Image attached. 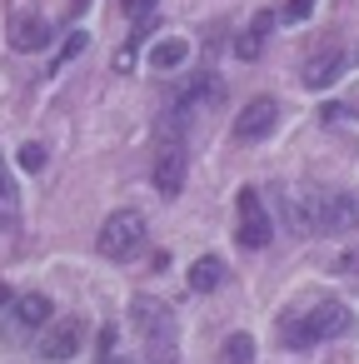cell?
Listing matches in <instances>:
<instances>
[{
	"label": "cell",
	"instance_id": "1",
	"mask_svg": "<svg viewBox=\"0 0 359 364\" xmlns=\"http://www.w3.org/2000/svg\"><path fill=\"white\" fill-rule=\"evenodd\" d=\"M349 329H354L349 309H344L339 299H324V304H314L304 319H294V324L284 329V349H309V344H319V339H344Z\"/></svg>",
	"mask_w": 359,
	"mask_h": 364
},
{
	"label": "cell",
	"instance_id": "2",
	"mask_svg": "<svg viewBox=\"0 0 359 364\" xmlns=\"http://www.w3.org/2000/svg\"><path fill=\"white\" fill-rule=\"evenodd\" d=\"M145 235H150V225H145V215L140 210H115L105 225H100V255L105 259H130L140 245H145Z\"/></svg>",
	"mask_w": 359,
	"mask_h": 364
},
{
	"label": "cell",
	"instance_id": "3",
	"mask_svg": "<svg viewBox=\"0 0 359 364\" xmlns=\"http://www.w3.org/2000/svg\"><path fill=\"white\" fill-rule=\"evenodd\" d=\"M235 245L240 250H264L269 245V235H274V225H269V210L259 205V195L245 185L240 195H235Z\"/></svg>",
	"mask_w": 359,
	"mask_h": 364
},
{
	"label": "cell",
	"instance_id": "4",
	"mask_svg": "<svg viewBox=\"0 0 359 364\" xmlns=\"http://www.w3.org/2000/svg\"><path fill=\"white\" fill-rule=\"evenodd\" d=\"M130 324H135V334H140L145 344L175 339V314H170V304H160V299H150V294H135V299H130Z\"/></svg>",
	"mask_w": 359,
	"mask_h": 364
},
{
	"label": "cell",
	"instance_id": "5",
	"mask_svg": "<svg viewBox=\"0 0 359 364\" xmlns=\"http://www.w3.org/2000/svg\"><path fill=\"white\" fill-rule=\"evenodd\" d=\"M319 185H284V225L294 235H319Z\"/></svg>",
	"mask_w": 359,
	"mask_h": 364
},
{
	"label": "cell",
	"instance_id": "6",
	"mask_svg": "<svg viewBox=\"0 0 359 364\" xmlns=\"http://www.w3.org/2000/svg\"><path fill=\"white\" fill-rule=\"evenodd\" d=\"M344 230H359V195L324 190L319 195V235H344Z\"/></svg>",
	"mask_w": 359,
	"mask_h": 364
},
{
	"label": "cell",
	"instance_id": "7",
	"mask_svg": "<svg viewBox=\"0 0 359 364\" xmlns=\"http://www.w3.org/2000/svg\"><path fill=\"white\" fill-rule=\"evenodd\" d=\"M155 190H160L165 200H175V195L185 190V145H180V135L165 140L160 155H155Z\"/></svg>",
	"mask_w": 359,
	"mask_h": 364
},
{
	"label": "cell",
	"instance_id": "8",
	"mask_svg": "<svg viewBox=\"0 0 359 364\" xmlns=\"http://www.w3.org/2000/svg\"><path fill=\"white\" fill-rule=\"evenodd\" d=\"M344 70H349V50L324 46V50H314V55L304 60V85H309V90H329Z\"/></svg>",
	"mask_w": 359,
	"mask_h": 364
},
{
	"label": "cell",
	"instance_id": "9",
	"mask_svg": "<svg viewBox=\"0 0 359 364\" xmlns=\"http://www.w3.org/2000/svg\"><path fill=\"white\" fill-rule=\"evenodd\" d=\"M274 125H279V105L259 95V100H250V105L240 110V120H235V140H245V145H250V140H264Z\"/></svg>",
	"mask_w": 359,
	"mask_h": 364
},
{
	"label": "cell",
	"instance_id": "10",
	"mask_svg": "<svg viewBox=\"0 0 359 364\" xmlns=\"http://www.w3.org/2000/svg\"><path fill=\"white\" fill-rule=\"evenodd\" d=\"M80 339H85V334H80V324H75V319H60L55 329H45V334H41V344H36V349H41V359L60 364V359H75V354H80Z\"/></svg>",
	"mask_w": 359,
	"mask_h": 364
},
{
	"label": "cell",
	"instance_id": "11",
	"mask_svg": "<svg viewBox=\"0 0 359 364\" xmlns=\"http://www.w3.org/2000/svg\"><path fill=\"white\" fill-rule=\"evenodd\" d=\"M11 46H16V50H45V46H50V26H45L41 16L21 11V16L11 21Z\"/></svg>",
	"mask_w": 359,
	"mask_h": 364
},
{
	"label": "cell",
	"instance_id": "12",
	"mask_svg": "<svg viewBox=\"0 0 359 364\" xmlns=\"http://www.w3.org/2000/svg\"><path fill=\"white\" fill-rule=\"evenodd\" d=\"M50 324V299L45 294H21L16 309H11V329H41Z\"/></svg>",
	"mask_w": 359,
	"mask_h": 364
},
{
	"label": "cell",
	"instance_id": "13",
	"mask_svg": "<svg viewBox=\"0 0 359 364\" xmlns=\"http://www.w3.org/2000/svg\"><path fill=\"white\" fill-rule=\"evenodd\" d=\"M190 60V41L185 36H165V41H155V50H150V65L155 70H180Z\"/></svg>",
	"mask_w": 359,
	"mask_h": 364
},
{
	"label": "cell",
	"instance_id": "14",
	"mask_svg": "<svg viewBox=\"0 0 359 364\" xmlns=\"http://www.w3.org/2000/svg\"><path fill=\"white\" fill-rule=\"evenodd\" d=\"M220 284H225V264H220L215 255H205V259H195V264H190V289L210 294V289H220Z\"/></svg>",
	"mask_w": 359,
	"mask_h": 364
},
{
	"label": "cell",
	"instance_id": "15",
	"mask_svg": "<svg viewBox=\"0 0 359 364\" xmlns=\"http://www.w3.org/2000/svg\"><path fill=\"white\" fill-rule=\"evenodd\" d=\"M269 26H274V16H254V21H250V31H245V36H240V46H235V50H240V60H254V55L264 50Z\"/></svg>",
	"mask_w": 359,
	"mask_h": 364
},
{
	"label": "cell",
	"instance_id": "16",
	"mask_svg": "<svg viewBox=\"0 0 359 364\" xmlns=\"http://www.w3.org/2000/svg\"><path fill=\"white\" fill-rule=\"evenodd\" d=\"M220 354H225V364H254V339L250 334H230Z\"/></svg>",
	"mask_w": 359,
	"mask_h": 364
},
{
	"label": "cell",
	"instance_id": "17",
	"mask_svg": "<svg viewBox=\"0 0 359 364\" xmlns=\"http://www.w3.org/2000/svg\"><path fill=\"white\" fill-rule=\"evenodd\" d=\"M155 6H160V0H125V16L135 21V31H150L155 26Z\"/></svg>",
	"mask_w": 359,
	"mask_h": 364
},
{
	"label": "cell",
	"instance_id": "18",
	"mask_svg": "<svg viewBox=\"0 0 359 364\" xmlns=\"http://www.w3.org/2000/svg\"><path fill=\"white\" fill-rule=\"evenodd\" d=\"M145 364H180V349H175V339L145 344Z\"/></svg>",
	"mask_w": 359,
	"mask_h": 364
},
{
	"label": "cell",
	"instance_id": "19",
	"mask_svg": "<svg viewBox=\"0 0 359 364\" xmlns=\"http://www.w3.org/2000/svg\"><path fill=\"white\" fill-rule=\"evenodd\" d=\"M80 50H85V36H80V31H75V36H70V41H65V50H60V55H55V65H50V70H60V65H70V60H75V55H80Z\"/></svg>",
	"mask_w": 359,
	"mask_h": 364
},
{
	"label": "cell",
	"instance_id": "20",
	"mask_svg": "<svg viewBox=\"0 0 359 364\" xmlns=\"http://www.w3.org/2000/svg\"><path fill=\"white\" fill-rule=\"evenodd\" d=\"M314 16V0H289V6H284V21L289 26H299V21H309Z\"/></svg>",
	"mask_w": 359,
	"mask_h": 364
},
{
	"label": "cell",
	"instance_id": "21",
	"mask_svg": "<svg viewBox=\"0 0 359 364\" xmlns=\"http://www.w3.org/2000/svg\"><path fill=\"white\" fill-rule=\"evenodd\" d=\"M21 165H26V170H41V165H45V150H41V145H21Z\"/></svg>",
	"mask_w": 359,
	"mask_h": 364
},
{
	"label": "cell",
	"instance_id": "22",
	"mask_svg": "<svg viewBox=\"0 0 359 364\" xmlns=\"http://www.w3.org/2000/svg\"><path fill=\"white\" fill-rule=\"evenodd\" d=\"M349 115H354L349 105H324V120H329V125H334V120H349Z\"/></svg>",
	"mask_w": 359,
	"mask_h": 364
},
{
	"label": "cell",
	"instance_id": "23",
	"mask_svg": "<svg viewBox=\"0 0 359 364\" xmlns=\"http://www.w3.org/2000/svg\"><path fill=\"white\" fill-rule=\"evenodd\" d=\"M0 200H11V180H6V170H0Z\"/></svg>",
	"mask_w": 359,
	"mask_h": 364
},
{
	"label": "cell",
	"instance_id": "24",
	"mask_svg": "<svg viewBox=\"0 0 359 364\" xmlns=\"http://www.w3.org/2000/svg\"><path fill=\"white\" fill-rule=\"evenodd\" d=\"M6 294H11V289H6V284H0V299H6Z\"/></svg>",
	"mask_w": 359,
	"mask_h": 364
},
{
	"label": "cell",
	"instance_id": "25",
	"mask_svg": "<svg viewBox=\"0 0 359 364\" xmlns=\"http://www.w3.org/2000/svg\"><path fill=\"white\" fill-rule=\"evenodd\" d=\"M80 6H85V0H80Z\"/></svg>",
	"mask_w": 359,
	"mask_h": 364
}]
</instances>
